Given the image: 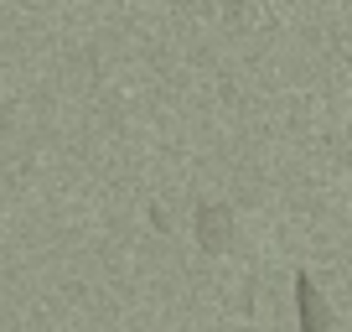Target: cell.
Returning <instances> with one entry per match:
<instances>
[{
    "label": "cell",
    "mask_w": 352,
    "mask_h": 332,
    "mask_svg": "<svg viewBox=\"0 0 352 332\" xmlns=\"http://www.w3.org/2000/svg\"><path fill=\"white\" fill-rule=\"evenodd\" d=\"M197 244L208 249V255H228V244H233V213L223 208V203H202V208H197Z\"/></svg>",
    "instance_id": "6da1fadb"
},
{
    "label": "cell",
    "mask_w": 352,
    "mask_h": 332,
    "mask_svg": "<svg viewBox=\"0 0 352 332\" xmlns=\"http://www.w3.org/2000/svg\"><path fill=\"white\" fill-rule=\"evenodd\" d=\"M296 317H300V332H331V311H327V301H321L316 280L306 270L296 276Z\"/></svg>",
    "instance_id": "7a4b0ae2"
}]
</instances>
